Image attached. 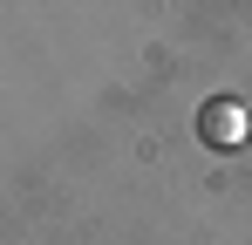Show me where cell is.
Returning <instances> with one entry per match:
<instances>
[{"label": "cell", "mask_w": 252, "mask_h": 245, "mask_svg": "<svg viewBox=\"0 0 252 245\" xmlns=\"http://www.w3.org/2000/svg\"><path fill=\"white\" fill-rule=\"evenodd\" d=\"M198 143H205V150H239V143H252V109L232 102V95H211L205 109H198Z\"/></svg>", "instance_id": "6da1fadb"}]
</instances>
